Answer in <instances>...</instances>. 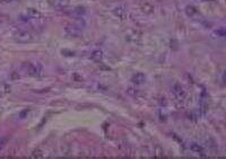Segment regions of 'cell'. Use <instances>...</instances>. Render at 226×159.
Segmentation results:
<instances>
[{"label": "cell", "mask_w": 226, "mask_h": 159, "mask_svg": "<svg viewBox=\"0 0 226 159\" xmlns=\"http://www.w3.org/2000/svg\"><path fill=\"white\" fill-rule=\"evenodd\" d=\"M131 80H132V83L136 84V85H143V84L146 81V77H145V75L141 74V72H138V74L132 76Z\"/></svg>", "instance_id": "5b68a950"}, {"label": "cell", "mask_w": 226, "mask_h": 159, "mask_svg": "<svg viewBox=\"0 0 226 159\" xmlns=\"http://www.w3.org/2000/svg\"><path fill=\"white\" fill-rule=\"evenodd\" d=\"M191 149H192L194 151H196V152H202L201 147H199L198 144H194V143L192 146H191Z\"/></svg>", "instance_id": "30bf717a"}, {"label": "cell", "mask_w": 226, "mask_h": 159, "mask_svg": "<svg viewBox=\"0 0 226 159\" xmlns=\"http://www.w3.org/2000/svg\"><path fill=\"white\" fill-rule=\"evenodd\" d=\"M172 91H173V95H174L178 99H183V98H184V95H185L184 90H183V88H182L179 84H176V85L173 86Z\"/></svg>", "instance_id": "3957f363"}, {"label": "cell", "mask_w": 226, "mask_h": 159, "mask_svg": "<svg viewBox=\"0 0 226 159\" xmlns=\"http://www.w3.org/2000/svg\"><path fill=\"white\" fill-rule=\"evenodd\" d=\"M81 31H83V28H81V26H76V25L67 26V28H66V32L68 33L69 35H71V36H77V35H79V34L81 33Z\"/></svg>", "instance_id": "277c9868"}, {"label": "cell", "mask_w": 226, "mask_h": 159, "mask_svg": "<svg viewBox=\"0 0 226 159\" xmlns=\"http://www.w3.org/2000/svg\"><path fill=\"white\" fill-rule=\"evenodd\" d=\"M91 58H92L94 61H97L100 62L102 60V58H103V55H102V52L100 50L97 51H94V52L92 53V55H91Z\"/></svg>", "instance_id": "52a82bcc"}, {"label": "cell", "mask_w": 226, "mask_h": 159, "mask_svg": "<svg viewBox=\"0 0 226 159\" xmlns=\"http://www.w3.org/2000/svg\"><path fill=\"white\" fill-rule=\"evenodd\" d=\"M115 14L119 17H121V18H123L125 17V12L123 10V8H121V7H119V8H116L115 9Z\"/></svg>", "instance_id": "9c48e42d"}, {"label": "cell", "mask_w": 226, "mask_h": 159, "mask_svg": "<svg viewBox=\"0 0 226 159\" xmlns=\"http://www.w3.org/2000/svg\"><path fill=\"white\" fill-rule=\"evenodd\" d=\"M27 113H28V109H25L24 112H22V113H21V118H24V116L27 114Z\"/></svg>", "instance_id": "7c38bea8"}, {"label": "cell", "mask_w": 226, "mask_h": 159, "mask_svg": "<svg viewBox=\"0 0 226 159\" xmlns=\"http://www.w3.org/2000/svg\"><path fill=\"white\" fill-rule=\"evenodd\" d=\"M8 141H9V138H8V137H3V138H0V149L5 147V146H6V144L8 143Z\"/></svg>", "instance_id": "ba28073f"}, {"label": "cell", "mask_w": 226, "mask_h": 159, "mask_svg": "<svg viewBox=\"0 0 226 159\" xmlns=\"http://www.w3.org/2000/svg\"><path fill=\"white\" fill-rule=\"evenodd\" d=\"M16 40L18 42L27 43V42L33 41V35L28 32H18V34H16Z\"/></svg>", "instance_id": "7a4b0ae2"}, {"label": "cell", "mask_w": 226, "mask_h": 159, "mask_svg": "<svg viewBox=\"0 0 226 159\" xmlns=\"http://www.w3.org/2000/svg\"><path fill=\"white\" fill-rule=\"evenodd\" d=\"M26 70L31 77L43 76V67L40 63H27Z\"/></svg>", "instance_id": "6da1fadb"}, {"label": "cell", "mask_w": 226, "mask_h": 159, "mask_svg": "<svg viewBox=\"0 0 226 159\" xmlns=\"http://www.w3.org/2000/svg\"><path fill=\"white\" fill-rule=\"evenodd\" d=\"M10 86L6 83H0V97H2L5 95L10 93Z\"/></svg>", "instance_id": "8992f818"}, {"label": "cell", "mask_w": 226, "mask_h": 159, "mask_svg": "<svg viewBox=\"0 0 226 159\" xmlns=\"http://www.w3.org/2000/svg\"><path fill=\"white\" fill-rule=\"evenodd\" d=\"M28 12H30V14H32V15H34V16L37 15V12H35L34 9H28Z\"/></svg>", "instance_id": "8fae6325"}]
</instances>
